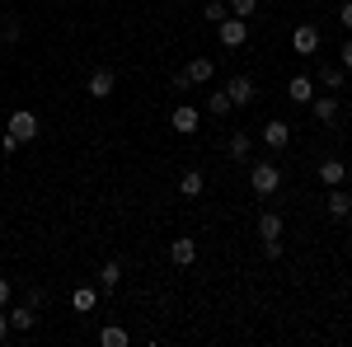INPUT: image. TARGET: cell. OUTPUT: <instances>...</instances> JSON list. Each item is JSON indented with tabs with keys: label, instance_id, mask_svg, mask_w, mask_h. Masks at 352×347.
I'll return each instance as SVG.
<instances>
[{
	"label": "cell",
	"instance_id": "1",
	"mask_svg": "<svg viewBox=\"0 0 352 347\" xmlns=\"http://www.w3.org/2000/svg\"><path fill=\"white\" fill-rule=\"evenodd\" d=\"M249 188H254L258 197H272V192L282 188V169H277V164H254V169H249Z\"/></svg>",
	"mask_w": 352,
	"mask_h": 347
},
{
	"label": "cell",
	"instance_id": "2",
	"mask_svg": "<svg viewBox=\"0 0 352 347\" xmlns=\"http://www.w3.org/2000/svg\"><path fill=\"white\" fill-rule=\"evenodd\" d=\"M217 38H221V47H244V43H249V19L226 14V19L217 24Z\"/></svg>",
	"mask_w": 352,
	"mask_h": 347
},
{
	"label": "cell",
	"instance_id": "3",
	"mask_svg": "<svg viewBox=\"0 0 352 347\" xmlns=\"http://www.w3.org/2000/svg\"><path fill=\"white\" fill-rule=\"evenodd\" d=\"M292 52L315 56V52H320V28H315V24H296V28H292Z\"/></svg>",
	"mask_w": 352,
	"mask_h": 347
},
{
	"label": "cell",
	"instance_id": "4",
	"mask_svg": "<svg viewBox=\"0 0 352 347\" xmlns=\"http://www.w3.org/2000/svg\"><path fill=\"white\" fill-rule=\"evenodd\" d=\"M5 132H14L19 141H38V113H28V108L10 113V127H5Z\"/></svg>",
	"mask_w": 352,
	"mask_h": 347
},
{
	"label": "cell",
	"instance_id": "5",
	"mask_svg": "<svg viewBox=\"0 0 352 347\" xmlns=\"http://www.w3.org/2000/svg\"><path fill=\"white\" fill-rule=\"evenodd\" d=\"M197 122H202V113H197L192 104H179L174 113H169V127H174L179 136H192V132H197Z\"/></svg>",
	"mask_w": 352,
	"mask_h": 347
},
{
	"label": "cell",
	"instance_id": "6",
	"mask_svg": "<svg viewBox=\"0 0 352 347\" xmlns=\"http://www.w3.org/2000/svg\"><path fill=\"white\" fill-rule=\"evenodd\" d=\"M226 94H230V104L240 108V104H254V94H258V89H254L249 76H230V80H226Z\"/></svg>",
	"mask_w": 352,
	"mask_h": 347
},
{
	"label": "cell",
	"instance_id": "7",
	"mask_svg": "<svg viewBox=\"0 0 352 347\" xmlns=\"http://www.w3.org/2000/svg\"><path fill=\"white\" fill-rule=\"evenodd\" d=\"M113 85H118V76H113L109 66H99V71L89 76V85H85V89H89V99H109V94H113Z\"/></svg>",
	"mask_w": 352,
	"mask_h": 347
},
{
	"label": "cell",
	"instance_id": "8",
	"mask_svg": "<svg viewBox=\"0 0 352 347\" xmlns=\"http://www.w3.org/2000/svg\"><path fill=\"white\" fill-rule=\"evenodd\" d=\"M212 76H217L212 56H192V61H188V71H184V80H188V85H207Z\"/></svg>",
	"mask_w": 352,
	"mask_h": 347
},
{
	"label": "cell",
	"instance_id": "9",
	"mask_svg": "<svg viewBox=\"0 0 352 347\" xmlns=\"http://www.w3.org/2000/svg\"><path fill=\"white\" fill-rule=\"evenodd\" d=\"M287 99H292V104H310V99H315V80H310V76H292V80H287Z\"/></svg>",
	"mask_w": 352,
	"mask_h": 347
},
{
	"label": "cell",
	"instance_id": "10",
	"mask_svg": "<svg viewBox=\"0 0 352 347\" xmlns=\"http://www.w3.org/2000/svg\"><path fill=\"white\" fill-rule=\"evenodd\" d=\"M287 141H292V127H287V122H268V127H263V146H268V150H287Z\"/></svg>",
	"mask_w": 352,
	"mask_h": 347
},
{
	"label": "cell",
	"instance_id": "11",
	"mask_svg": "<svg viewBox=\"0 0 352 347\" xmlns=\"http://www.w3.org/2000/svg\"><path fill=\"white\" fill-rule=\"evenodd\" d=\"M324 212L333 216V221H343V216H352V197L343 192V188H333V192H329V202H324Z\"/></svg>",
	"mask_w": 352,
	"mask_h": 347
},
{
	"label": "cell",
	"instance_id": "12",
	"mask_svg": "<svg viewBox=\"0 0 352 347\" xmlns=\"http://www.w3.org/2000/svg\"><path fill=\"white\" fill-rule=\"evenodd\" d=\"M33 324H38V305H14V310H10V328L28 333Z\"/></svg>",
	"mask_w": 352,
	"mask_h": 347
},
{
	"label": "cell",
	"instance_id": "13",
	"mask_svg": "<svg viewBox=\"0 0 352 347\" xmlns=\"http://www.w3.org/2000/svg\"><path fill=\"white\" fill-rule=\"evenodd\" d=\"M169 258H174L179 267H192V258H197V244H192V240H174V244H169Z\"/></svg>",
	"mask_w": 352,
	"mask_h": 347
},
{
	"label": "cell",
	"instance_id": "14",
	"mask_svg": "<svg viewBox=\"0 0 352 347\" xmlns=\"http://www.w3.org/2000/svg\"><path fill=\"white\" fill-rule=\"evenodd\" d=\"M258 240H282V216H277V212L258 216Z\"/></svg>",
	"mask_w": 352,
	"mask_h": 347
},
{
	"label": "cell",
	"instance_id": "15",
	"mask_svg": "<svg viewBox=\"0 0 352 347\" xmlns=\"http://www.w3.org/2000/svg\"><path fill=\"white\" fill-rule=\"evenodd\" d=\"M310 108H315V117H320V122H333V117H338V94H324V99H310Z\"/></svg>",
	"mask_w": 352,
	"mask_h": 347
},
{
	"label": "cell",
	"instance_id": "16",
	"mask_svg": "<svg viewBox=\"0 0 352 347\" xmlns=\"http://www.w3.org/2000/svg\"><path fill=\"white\" fill-rule=\"evenodd\" d=\"M348 179V164H338V160H329V164H320V183H329V188H338Z\"/></svg>",
	"mask_w": 352,
	"mask_h": 347
},
{
	"label": "cell",
	"instance_id": "17",
	"mask_svg": "<svg viewBox=\"0 0 352 347\" xmlns=\"http://www.w3.org/2000/svg\"><path fill=\"white\" fill-rule=\"evenodd\" d=\"M202 188H207V179H202L197 169H188V174L179 179V192H184V197H202Z\"/></svg>",
	"mask_w": 352,
	"mask_h": 347
},
{
	"label": "cell",
	"instance_id": "18",
	"mask_svg": "<svg viewBox=\"0 0 352 347\" xmlns=\"http://www.w3.org/2000/svg\"><path fill=\"white\" fill-rule=\"evenodd\" d=\"M249 146H254L249 132H235V136H230V146H226V155H230V160H249Z\"/></svg>",
	"mask_w": 352,
	"mask_h": 347
},
{
	"label": "cell",
	"instance_id": "19",
	"mask_svg": "<svg viewBox=\"0 0 352 347\" xmlns=\"http://www.w3.org/2000/svg\"><path fill=\"white\" fill-rule=\"evenodd\" d=\"M99 343H104V347H127L132 338H127V328H118V324H109V328H99Z\"/></svg>",
	"mask_w": 352,
	"mask_h": 347
},
{
	"label": "cell",
	"instance_id": "20",
	"mask_svg": "<svg viewBox=\"0 0 352 347\" xmlns=\"http://www.w3.org/2000/svg\"><path fill=\"white\" fill-rule=\"evenodd\" d=\"M230 94H226V89H212V94H207V113H217V117H226V113H230Z\"/></svg>",
	"mask_w": 352,
	"mask_h": 347
},
{
	"label": "cell",
	"instance_id": "21",
	"mask_svg": "<svg viewBox=\"0 0 352 347\" xmlns=\"http://www.w3.org/2000/svg\"><path fill=\"white\" fill-rule=\"evenodd\" d=\"M118 282H122V267H118V263H104V267H99V287H104V291H113Z\"/></svg>",
	"mask_w": 352,
	"mask_h": 347
},
{
	"label": "cell",
	"instance_id": "22",
	"mask_svg": "<svg viewBox=\"0 0 352 347\" xmlns=\"http://www.w3.org/2000/svg\"><path fill=\"white\" fill-rule=\"evenodd\" d=\"M320 85L338 94V89H343V66H324V71H320Z\"/></svg>",
	"mask_w": 352,
	"mask_h": 347
},
{
	"label": "cell",
	"instance_id": "23",
	"mask_svg": "<svg viewBox=\"0 0 352 347\" xmlns=\"http://www.w3.org/2000/svg\"><path fill=\"white\" fill-rule=\"evenodd\" d=\"M94 300H99L94 287H76V295H71V305H76V310H94Z\"/></svg>",
	"mask_w": 352,
	"mask_h": 347
},
{
	"label": "cell",
	"instance_id": "24",
	"mask_svg": "<svg viewBox=\"0 0 352 347\" xmlns=\"http://www.w3.org/2000/svg\"><path fill=\"white\" fill-rule=\"evenodd\" d=\"M254 10H258V0H230V14H235V19H249Z\"/></svg>",
	"mask_w": 352,
	"mask_h": 347
},
{
	"label": "cell",
	"instance_id": "25",
	"mask_svg": "<svg viewBox=\"0 0 352 347\" xmlns=\"http://www.w3.org/2000/svg\"><path fill=\"white\" fill-rule=\"evenodd\" d=\"M202 14H207V24H221V19H226L230 10H226L221 0H207V10H202Z\"/></svg>",
	"mask_w": 352,
	"mask_h": 347
},
{
	"label": "cell",
	"instance_id": "26",
	"mask_svg": "<svg viewBox=\"0 0 352 347\" xmlns=\"http://www.w3.org/2000/svg\"><path fill=\"white\" fill-rule=\"evenodd\" d=\"M19 146H24V141H19V136H14V132H5V136H0V155H14Z\"/></svg>",
	"mask_w": 352,
	"mask_h": 347
},
{
	"label": "cell",
	"instance_id": "27",
	"mask_svg": "<svg viewBox=\"0 0 352 347\" xmlns=\"http://www.w3.org/2000/svg\"><path fill=\"white\" fill-rule=\"evenodd\" d=\"M263 258H282V240H263Z\"/></svg>",
	"mask_w": 352,
	"mask_h": 347
},
{
	"label": "cell",
	"instance_id": "28",
	"mask_svg": "<svg viewBox=\"0 0 352 347\" xmlns=\"http://www.w3.org/2000/svg\"><path fill=\"white\" fill-rule=\"evenodd\" d=\"M338 24L352 28V0H343V5H338Z\"/></svg>",
	"mask_w": 352,
	"mask_h": 347
},
{
	"label": "cell",
	"instance_id": "29",
	"mask_svg": "<svg viewBox=\"0 0 352 347\" xmlns=\"http://www.w3.org/2000/svg\"><path fill=\"white\" fill-rule=\"evenodd\" d=\"M338 56H343V71H352V38L343 43V47H338Z\"/></svg>",
	"mask_w": 352,
	"mask_h": 347
},
{
	"label": "cell",
	"instance_id": "30",
	"mask_svg": "<svg viewBox=\"0 0 352 347\" xmlns=\"http://www.w3.org/2000/svg\"><path fill=\"white\" fill-rule=\"evenodd\" d=\"M5 333H10V310L0 305V343H5Z\"/></svg>",
	"mask_w": 352,
	"mask_h": 347
},
{
	"label": "cell",
	"instance_id": "31",
	"mask_svg": "<svg viewBox=\"0 0 352 347\" xmlns=\"http://www.w3.org/2000/svg\"><path fill=\"white\" fill-rule=\"evenodd\" d=\"M0 305H10V282L0 277Z\"/></svg>",
	"mask_w": 352,
	"mask_h": 347
},
{
	"label": "cell",
	"instance_id": "32",
	"mask_svg": "<svg viewBox=\"0 0 352 347\" xmlns=\"http://www.w3.org/2000/svg\"><path fill=\"white\" fill-rule=\"evenodd\" d=\"M348 179H352V164H348Z\"/></svg>",
	"mask_w": 352,
	"mask_h": 347
}]
</instances>
